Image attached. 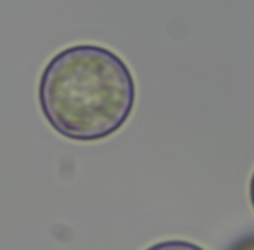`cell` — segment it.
<instances>
[{
  "label": "cell",
  "instance_id": "2",
  "mask_svg": "<svg viewBox=\"0 0 254 250\" xmlns=\"http://www.w3.org/2000/svg\"><path fill=\"white\" fill-rule=\"evenodd\" d=\"M146 250H204L202 247L195 245L191 242H183V240H169V242H160L155 245L148 247Z\"/></svg>",
  "mask_w": 254,
  "mask_h": 250
},
{
  "label": "cell",
  "instance_id": "3",
  "mask_svg": "<svg viewBox=\"0 0 254 250\" xmlns=\"http://www.w3.org/2000/svg\"><path fill=\"white\" fill-rule=\"evenodd\" d=\"M228 250H254V235H247L237 240Z\"/></svg>",
  "mask_w": 254,
  "mask_h": 250
},
{
  "label": "cell",
  "instance_id": "4",
  "mask_svg": "<svg viewBox=\"0 0 254 250\" xmlns=\"http://www.w3.org/2000/svg\"><path fill=\"white\" fill-rule=\"evenodd\" d=\"M249 193H251V203H253V208H254V172H253V177H251Z\"/></svg>",
  "mask_w": 254,
  "mask_h": 250
},
{
  "label": "cell",
  "instance_id": "1",
  "mask_svg": "<svg viewBox=\"0 0 254 250\" xmlns=\"http://www.w3.org/2000/svg\"><path fill=\"white\" fill-rule=\"evenodd\" d=\"M134 101L136 84L126 61L94 44L60 50L40 75L44 116L58 134L73 141L115 134L131 116Z\"/></svg>",
  "mask_w": 254,
  "mask_h": 250
}]
</instances>
